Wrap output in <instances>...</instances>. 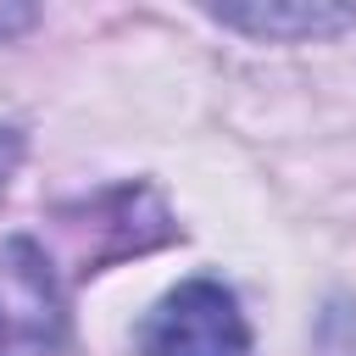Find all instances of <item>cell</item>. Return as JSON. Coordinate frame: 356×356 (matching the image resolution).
<instances>
[{
	"label": "cell",
	"instance_id": "5b68a950",
	"mask_svg": "<svg viewBox=\"0 0 356 356\" xmlns=\"http://www.w3.org/2000/svg\"><path fill=\"white\" fill-rule=\"evenodd\" d=\"M17 156H22V139H17L11 128H0V184L11 178V167H17Z\"/></svg>",
	"mask_w": 356,
	"mask_h": 356
},
{
	"label": "cell",
	"instance_id": "6da1fadb",
	"mask_svg": "<svg viewBox=\"0 0 356 356\" xmlns=\"http://www.w3.org/2000/svg\"><path fill=\"white\" fill-rule=\"evenodd\" d=\"M139 350L145 356H250V328L222 284L189 278L145 317Z\"/></svg>",
	"mask_w": 356,
	"mask_h": 356
},
{
	"label": "cell",
	"instance_id": "7a4b0ae2",
	"mask_svg": "<svg viewBox=\"0 0 356 356\" xmlns=\"http://www.w3.org/2000/svg\"><path fill=\"white\" fill-rule=\"evenodd\" d=\"M61 339V295L33 239L0 245V356H50Z\"/></svg>",
	"mask_w": 356,
	"mask_h": 356
},
{
	"label": "cell",
	"instance_id": "277c9868",
	"mask_svg": "<svg viewBox=\"0 0 356 356\" xmlns=\"http://www.w3.org/2000/svg\"><path fill=\"white\" fill-rule=\"evenodd\" d=\"M33 6H0V39H11V33H22V28H33Z\"/></svg>",
	"mask_w": 356,
	"mask_h": 356
},
{
	"label": "cell",
	"instance_id": "3957f363",
	"mask_svg": "<svg viewBox=\"0 0 356 356\" xmlns=\"http://www.w3.org/2000/svg\"><path fill=\"white\" fill-rule=\"evenodd\" d=\"M211 17L222 28H239L250 39H317V33H339L356 22L350 6H323V0H295V6H211Z\"/></svg>",
	"mask_w": 356,
	"mask_h": 356
}]
</instances>
